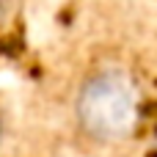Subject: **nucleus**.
Here are the masks:
<instances>
[{
	"mask_svg": "<svg viewBox=\"0 0 157 157\" xmlns=\"http://www.w3.org/2000/svg\"><path fill=\"white\" fill-rule=\"evenodd\" d=\"M144 116V94L135 75L121 63L91 66L72 97V121L83 141L116 146L135 135Z\"/></svg>",
	"mask_w": 157,
	"mask_h": 157,
	"instance_id": "f257e3e1",
	"label": "nucleus"
}]
</instances>
